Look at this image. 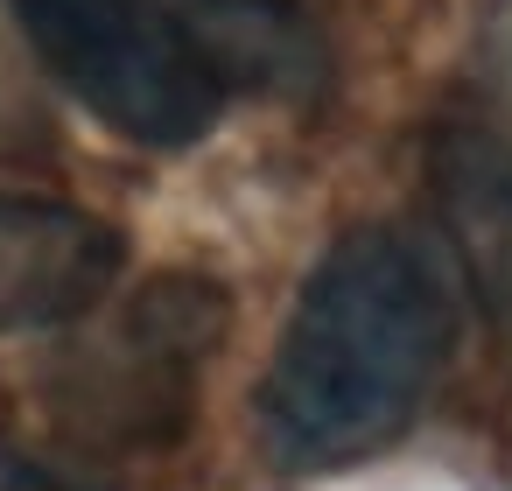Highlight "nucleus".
<instances>
[{
  "label": "nucleus",
  "mask_w": 512,
  "mask_h": 491,
  "mask_svg": "<svg viewBox=\"0 0 512 491\" xmlns=\"http://www.w3.org/2000/svg\"><path fill=\"white\" fill-rule=\"evenodd\" d=\"M463 337V288L400 225L344 232L302 281L267 379L260 435L281 470H344L414 428Z\"/></svg>",
  "instance_id": "nucleus-1"
},
{
  "label": "nucleus",
  "mask_w": 512,
  "mask_h": 491,
  "mask_svg": "<svg viewBox=\"0 0 512 491\" xmlns=\"http://www.w3.org/2000/svg\"><path fill=\"white\" fill-rule=\"evenodd\" d=\"M36 64L113 134L141 148H197L225 85L162 0H8Z\"/></svg>",
  "instance_id": "nucleus-2"
},
{
  "label": "nucleus",
  "mask_w": 512,
  "mask_h": 491,
  "mask_svg": "<svg viewBox=\"0 0 512 491\" xmlns=\"http://www.w3.org/2000/svg\"><path fill=\"white\" fill-rule=\"evenodd\" d=\"M218 344H225V288H211L204 274H162L78 358L71 407L85 414L92 435L162 442L190 421L197 379Z\"/></svg>",
  "instance_id": "nucleus-3"
},
{
  "label": "nucleus",
  "mask_w": 512,
  "mask_h": 491,
  "mask_svg": "<svg viewBox=\"0 0 512 491\" xmlns=\"http://www.w3.org/2000/svg\"><path fill=\"white\" fill-rule=\"evenodd\" d=\"M120 232L57 197H8L0 190V337L50 330L106 302L120 281Z\"/></svg>",
  "instance_id": "nucleus-4"
},
{
  "label": "nucleus",
  "mask_w": 512,
  "mask_h": 491,
  "mask_svg": "<svg viewBox=\"0 0 512 491\" xmlns=\"http://www.w3.org/2000/svg\"><path fill=\"white\" fill-rule=\"evenodd\" d=\"M190 50L211 64V78L260 99H309L330 78L323 36L295 0H162Z\"/></svg>",
  "instance_id": "nucleus-5"
},
{
  "label": "nucleus",
  "mask_w": 512,
  "mask_h": 491,
  "mask_svg": "<svg viewBox=\"0 0 512 491\" xmlns=\"http://www.w3.org/2000/svg\"><path fill=\"white\" fill-rule=\"evenodd\" d=\"M435 183H442L470 288L512 330V155L484 134H456V141H442Z\"/></svg>",
  "instance_id": "nucleus-6"
},
{
  "label": "nucleus",
  "mask_w": 512,
  "mask_h": 491,
  "mask_svg": "<svg viewBox=\"0 0 512 491\" xmlns=\"http://www.w3.org/2000/svg\"><path fill=\"white\" fill-rule=\"evenodd\" d=\"M43 148V106L22 78V64L0 43V155H36Z\"/></svg>",
  "instance_id": "nucleus-7"
},
{
  "label": "nucleus",
  "mask_w": 512,
  "mask_h": 491,
  "mask_svg": "<svg viewBox=\"0 0 512 491\" xmlns=\"http://www.w3.org/2000/svg\"><path fill=\"white\" fill-rule=\"evenodd\" d=\"M0 491H106L92 470H71L36 449H0Z\"/></svg>",
  "instance_id": "nucleus-8"
}]
</instances>
